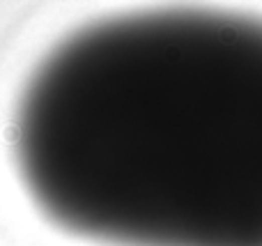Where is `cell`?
<instances>
[{
	"mask_svg": "<svg viewBox=\"0 0 262 246\" xmlns=\"http://www.w3.org/2000/svg\"><path fill=\"white\" fill-rule=\"evenodd\" d=\"M21 182L108 246H262V21L134 12L44 55L14 117Z\"/></svg>",
	"mask_w": 262,
	"mask_h": 246,
	"instance_id": "1",
	"label": "cell"
}]
</instances>
